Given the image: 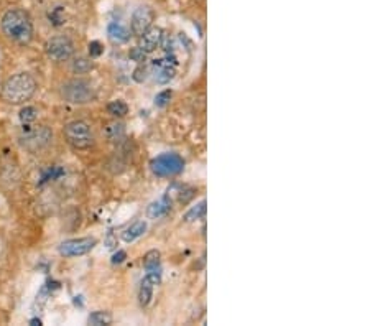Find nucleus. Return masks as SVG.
I'll return each mask as SVG.
<instances>
[{
	"instance_id": "obj_1",
	"label": "nucleus",
	"mask_w": 370,
	"mask_h": 326,
	"mask_svg": "<svg viewBox=\"0 0 370 326\" xmlns=\"http://www.w3.org/2000/svg\"><path fill=\"white\" fill-rule=\"evenodd\" d=\"M0 32L8 41L18 47L30 45L35 36V23L30 12L23 7H8L0 16Z\"/></svg>"
},
{
	"instance_id": "obj_2",
	"label": "nucleus",
	"mask_w": 370,
	"mask_h": 326,
	"mask_svg": "<svg viewBox=\"0 0 370 326\" xmlns=\"http://www.w3.org/2000/svg\"><path fill=\"white\" fill-rule=\"evenodd\" d=\"M38 91V81L30 73H15L2 82L0 97L5 104L23 106L35 96Z\"/></svg>"
},
{
	"instance_id": "obj_3",
	"label": "nucleus",
	"mask_w": 370,
	"mask_h": 326,
	"mask_svg": "<svg viewBox=\"0 0 370 326\" xmlns=\"http://www.w3.org/2000/svg\"><path fill=\"white\" fill-rule=\"evenodd\" d=\"M16 142L28 154H41L53 143V130L45 124H23L16 135Z\"/></svg>"
},
{
	"instance_id": "obj_4",
	"label": "nucleus",
	"mask_w": 370,
	"mask_h": 326,
	"mask_svg": "<svg viewBox=\"0 0 370 326\" xmlns=\"http://www.w3.org/2000/svg\"><path fill=\"white\" fill-rule=\"evenodd\" d=\"M60 97L66 104L86 106L96 101L97 91L94 82L84 76H76L60 86Z\"/></svg>"
},
{
	"instance_id": "obj_5",
	"label": "nucleus",
	"mask_w": 370,
	"mask_h": 326,
	"mask_svg": "<svg viewBox=\"0 0 370 326\" xmlns=\"http://www.w3.org/2000/svg\"><path fill=\"white\" fill-rule=\"evenodd\" d=\"M63 134L68 145L74 150H89L96 145V135H94L92 126L82 119H76V121L66 124Z\"/></svg>"
},
{
	"instance_id": "obj_6",
	"label": "nucleus",
	"mask_w": 370,
	"mask_h": 326,
	"mask_svg": "<svg viewBox=\"0 0 370 326\" xmlns=\"http://www.w3.org/2000/svg\"><path fill=\"white\" fill-rule=\"evenodd\" d=\"M45 53L48 60L53 63H68L74 58L76 53V45L68 35H55L47 40L45 43Z\"/></svg>"
},
{
	"instance_id": "obj_7",
	"label": "nucleus",
	"mask_w": 370,
	"mask_h": 326,
	"mask_svg": "<svg viewBox=\"0 0 370 326\" xmlns=\"http://www.w3.org/2000/svg\"><path fill=\"white\" fill-rule=\"evenodd\" d=\"M150 170L160 178H170V176L180 175L184 170V160L183 156L175 154V152H166V154L155 156L151 160Z\"/></svg>"
},
{
	"instance_id": "obj_8",
	"label": "nucleus",
	"mask_w": 370,
	"mask_h": 326,
	"mask_svg": "<svg viewBox=\"0 0 370 326\" xmlns=\"http://www.w3.org/2000/svg\"><path fill=\"white\" fill-rule=\"evenodd\" d=\"M97 244L96 237H76V239H68L63 241L58 246V253L63 255L66 259L73 257H82V255L89 254Z\"/></svg>"
},
{
	"instance_id": "obj_9",
	"label": "nucleus",
	"mask_w": 370,
	"mask_h": 326,
	"mask_svg": "<svg viewBox=\"0 0 370 326\" xmlns=\"http://www.w3.org/2000/svg\"><path fill=\"white\" fill-rule=\"evenodd\" d=\"M153 20H155V12L151 10V7L138 5L134 12H132L129 30L132 35L140 38V36H142L143 33H145L148 28L153 25Z\"/></svg>"
},
{
	"instance_id": "obj_10",
	"label": "nucleus",
	"mask_w": 370,
	"mask_h": 326,
	"mask_svg": "<svg viewBox=\"0 0 370 326\" xmlns=\"http://www.w3.org/2000/svg\"><path fill=\"white\" fill-rule=\"evenodd\" d=\"M143 267H145V277L150 280L153 286H158L162 282V255L158 251H148L143 257Z\"/></svg>"
},
{
	"instance_id": "obj_11",
	"label": "nucleus",
	"mask_w": 370,
	"mask_h": 326,
	"mask_svg": "<svg viewBox=\"0 0 370 326\" xmlns=\"http://www.w3.org/2000/svg\"><path fill=\"white\" fill-rule=\"evenodd\" d=\"M163 38V30L160 27H153L151 25L148 30L143 33L142 36H140V40H142V43H140V48L143 49V51L147 53V55H150V53H153L156 48H160V43H162Z\"/></svg>"
},
{
	"instance_id": "obj_12",
	"label": "nucleus",
	"mask_w": 370,
	"mask_h": 326,
	"mask_svg": "<svg viewBox=\"0 0 370 326\" xmlns=\"http://www.w3.org/2000/svg\"><path fill=\"white\" fill-rule=\"evenodd\" d=\"M153 69H155V81L158 84H168L173 78L176 76V68L175 65H170V60H155L153 61Z\"/></svg>"
},
{
	"instance_id": "obj_13",
	"label": "nucleus",
	"mask_w": 370,
	"mask_h": 326,
	"mask_svg": "<svg viewBox=\"0 0 370 326\" xmlns=\"http://www.w3.org/2000/svg\"><path fill=\"white\" fill-rule=\"evenodd\" d=\"M130 30L122 22H110L107 25V38L114 45H123L130 40Z\"/></svg>"
},
{
	"instance_id": "obj_14",
	"label": "nucleus",
	"mask_w": 370,
	"mask_h": 326,
	"mask_svg": "<svg viewBox=\"0 0 370 326\" xmlns=\"http://www.w3.org/2000/svg\"><path fill=\"white\" fill-rule=\"evenodd\" d=\"M102 132H104V137L107 139V142L110 143H119L122 142L123 139H125V124L119 121V119H115V121L106 124V127L102 129Z\"/></svg>"
},
{
	"instance_id": "obj_15",
	"label": "nucleus",
	"mask_w": 370,
	"mask_h": 326,
	"mask_svg": "<svg viewBox=\"0 0 370 326\" xmlns=\"http://www.w3.org/2000/svg\"><path fill=\"white\" fill-rule=\"evenodd\" d=\"M170 209H171V198L170 195H166L148 206L147 216L150 218V220H160V218L166 216V214L170 213Z\"/></svg>"
},
{
	"instance_id": "obj_16",
	"label": "nucleus",
	"mask_w": 370,
	"mask_h": 326,
	"mask_svg": "<svg viewBox=\"0 0 370 326\" xmlns=\"http://www.w3.org/2000/svg\"><path fill=\"white\" fill-rule=\"evenodd\" d=\"M145 233H147V221H143V220L135 221L122 233V241L127 242V244H130V242L137 241L138 237H142Z\"/></svg>"
},
{
	"instance_id": "obj_17",
	"label": "nucleus",
	"mask_w": 370,
	"mask_h": 326,
	"mask_svg": "<svg viewBox=\"0 0 370 326\" xmlns=\"http://www.w3.org/2000/svg\"><path fill=\"white\" fill-rule=\"evenodd\" d=\"M153 283L150 282L147 277H143L142 282H140L138 288V303L142 308H147L148 305L153 300Z\"/></svg>"
},
{
	"instance_id": "obj_18",
	"label": "nucleus",
	"mask_w": 370,
	"mask_h": 326,
	"mask_svg": "<svg viewBox=\"0 0 370 326\" xmlns=\"http://www.w3.org/2000/svg\"><path fill=\"white\" fill-rule=\"evenodd\" d=\"M73 71L76 74H88L89 71H92L94 63H92V58H86V56H77L73 60L71 65Z\"/></svg>"
},
{
	"instance_id": "obj_19",
	"label": "nucleus",
	"mask_w": 370,
	"mask_h": 326,
	"mask_svg": "<svg viewBox=\"0 0 370 326\" xmlns=\"http://www.w3.org/2000/svg\"><path fill=\"white\" fill-rule=\"evenodd\" d=\"M107 113L115 119H122L129 114V106H127V102L121 101V99H115V101L107 104Z\"/></svg>"
},
{
	"instance_id": "obj_20",
	"label": "nucleus",
	"mask_w": 370,
	"mask_h": 326,
	"mask_svg": "<svg viewBox=\"0 0 370 326\" xmlns=\"http://www.w3.org/2000/svg\"><path fill=\"white\" fill-rule=\"evenodd\" d=\"M88 323L92 326H102V325H110L112 323V315L109 312H92L88 316Z\"/></svg>"
},
{
	"instance_id": "obj_21",
	"label": "nucleus",
	"mask_w": 370,
	"mask_h": 326,
	"mask_svg": "<svg viewBox=\"0 0 370 326\" xmlns=\"http://www.w3.org/2000/svg\"><path fill=\"white\" fill-rule=\"evenodd\" d=\"M206 214V201H199L196 206H193L189 211L184 214V221L186 222H193V221H197V220H203Z\"/></svg>"
},
{
	"instance_id": "obj_22",
	"label": "nucleus",
	"mask_w": 370,
	"mask_h": 326,
	"mask_svg": "<svg viewBox=\"0 0 370 326\" xmlns=\"http://www.w3.org/2000/svg\"><path fill=\"white\" fill-rule=\"evenodd\" d=\"M18 119H20V122L22 124H32V122H35L36 119H38V109H36V107H33V106H25L22 109H20V113H18Z\"/></svg>"
},
{
	"instance_id": "obj_23",
	"label": "nucleus",
	"mask_w": 370,
	"mask_h": 326,
	"mask_svg": "<svg viewBox=\"0 0 370 326\" xmlns=\"http://www.w3.org/2000/svg\"><path fill=\"white\" fill-rule=\"evenodd\" d=\"M173 96V93H171V89H164L162 91V93H158L155 96V106L156 107H164L168 104V102H170V99Z\"/></svg>"
},
{
	"instance_id": "obj_24",
	"label": "nucleus",
	"mask_w": 370,
	"mask_h": 326,
	"mask_svg": "<svg viewBox=\"0 0 370 326\" xmlns=\"http://www.w3.org/2000/svg\"><path fill=\"white\" fill-rule=\"evenodd\" d=\"M129 56H130L134 61H137V63H143V61H145V58H147V53L143 51V49L140 48V47H135V48H132V49H130Z\"/></svg>"
},
{
	"instance_id": "obj_25",
	"label": "nucleus",
	"mask_w": 370,
	"mask_h": 326,
	"mask_svg": "<svg viewBox=\"0 0 370 326\" xmlns=\"http://www.w3.org/2000/svg\"><path fill=\"white\" fill-rule=\"evenodd\" d=\"M102 53H104V48H102V45L99 43V41H90V43H89V56L90 58H97V56H101Z\"/></svg>"
},
{
	"instance_id": "obj_26",
	"label": "nucleus",
	"mask_w": 370,
	"mask_h": 326,
	"mask_svg": "<svg viewBox=\"0 0 370 326\" xmlns=\"http://www.w3.org/2000/svg\"><path fill=\"white\" fill-rule=\"evenodd\" d=\"M132 78H134V81H137V82L145 81L147 80V68H145V66L140 63V66L137 69H135L134 76H132Z\"/></svg>"
},
{
	"instance_id": "obj_27",
	"label": "nucleus",
	"mask_w": 370,
	"mask_h": 326,
	"mask_svg": "<svg viewBox=\"0 0 370 326\" xmlns=\"http://www.w3.org/2000/svg\"><path fill=\"white\" fill-rule=\"evenodd\" d=\"M125 259H127L125 251H117V253L112 255V264L114 266H117V264H122Z\"/></svg>"
}]
</instances>
